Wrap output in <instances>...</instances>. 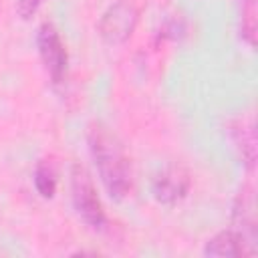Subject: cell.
<instances>
[{
	"label": "cell",
	"instance_id": "2",
	"mask_svg": "<svg viewBox=\"0 0 258 258\" xmlns=\"http://www.w3.org/2000/svg\"><path fill=\"white\" fill-rule=\"evenodd\" d=\"M71 198H73V206L77 216L91 226L93 230H103L107 226V216L103 210V204L97 196L95 183L89 175V171L75 163L71 167Z\"/></svg>",
	"mask_w": 258,
	"mask_h": 258
},
{
	"label": "cell",
	"instance_id": "5",
	"mask_svg": "<svg viewBox=\"0 0 258 258\" xmlns=\"http://www.w3.org/2000/svg\"><path fill=\"white\" fill-rule=\"evenodd\" d=\"M189 189V175L181 165H165L153 179L151 191L153 198L163 206H175L187 196Z\"/></svg>",
	"mask_w": 258,
	"mask_h": 258
},
{
	"label": "cell",
	"instance_id": "7",
	"mask_svg": "<svg viewBox=\"0 0 258 258\" xmlns=\"http://www.w3.org/2000/svg\"><path fill=\"white\" fill-rule=\"evenodd\" d=\"M240 4V34L254 46L256 44V26H258V0H238Z\"/></svg>",
	"mask_w": 258,
	"mask_h": 258
},
{
	"label": "cell",
	"instance_id": "9",
	"mask_svg": "<svg viewBox=\"0 0 258 258\" xmlns=\"http://www.w3.org/2000/svg\"><path fill=\"white\" fill-rule=\"evenodd\" d=\"M236 143H240L238 147L242 149V155L246 159L248 165L254 163V133H252V127H244V123H240L236 127Z\"/></svg>",
	"mask_w": 258,
	"mask_h": 258
},
{
	"label": "cell",
	"instance_id": "3",
	"mask_svg": "<svg viewBox=\"0 0 258 258\" xmlns=\"http://www.w3.org/2000/svg\"><path fill=\"white\" fill-rule=\"evenodd\" d=\"M36 46L40 60L46 69V75L50 79V85L54 89H60L67 83L69 73V54L64 48V42L58 34V30L50 22H42L36 32Z\"/></svg>",
	"mask_w": 258,
	"mask_h": 258
},
{
	"label": "cell",
	"instance_id": "6",
	"mask_svg": "<svg viewBox=\"0 0 258 258\" xmlns=\"http://www.w3.org/2000/svg\"><path fill=\"white\" fill-rule=\"evenodd\" d=\"M206 256H230V258H238V256H252L254 254V246L252 242L238 230H224L220 234H216L214 238L208 240L206 248H204Z\"/></svg>",
	"mask_w": 258,
	"mask_h": 258
},
{
	"label": "cell",
	"instance_id": "10",
	"mask_svg": "<svg viewBox=\"0 0 258 258\" xmlns=\"http://www.w3.org/2000/svg\"><path fill=\"white\" fill-rule=\"evenodd\" d=\"M42 4H44V0H18V2H16V12H18L20 18L26 20V18L34 16L36 10H38Z\"/></svg>",
	"mask_w": 258,
	"mask_h": 258
},
{
	"label": "cell",
	"instance_id": "4",
	"mask_svg": "<svg viewBox=\"0 0 258 258\" xmlns=\"http://www.w3.org/2000/svg\"><path fill=\"white\" fill-rule=\"evenodd\" d=\"M139 22V10L129 0H117L111 4L97 22V32L105 44L117 46L131 38Z\"/></svg>",
	"mask_w": 258,
	"mask_h": 258
},
{
	"label": "cell",
	"instance_id": "8",
	"mask_svg": "<svg viewBox=\"0 0 258 258\" xmlns=\"http://www.w3.org/2000/svg\"><path fill=\"white\" fill-rule=\"evenodd\" d=\"M34 187L38 196L44 200H50L56 191V175H54L52 165L46 159H40L34 167Z\"/></svg>",
	"mask_w": 258,
	"mask_h": 258
},
{
	"label": "cell",
	"instance_id": "1",
	"mask_svg": "<svg viewBox=\"0 0 258 258\" xmlns=\"http://www.w3.org/2000/svg\"><path fill=\"white\" fill-rule=\"evenodd\" d=\"M89 149L97 165L99 177L113 200H123L133 185L129 157L117 135L103 123H93L87 133Z\"/></svg>",
	"mask_w": 258,
	"mask_h": 258
}]
</instances>
